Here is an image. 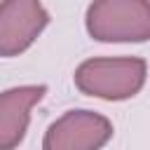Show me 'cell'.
<instances>
[{
    "mask_svg": "<svg viewBox=\"0 0 150 150\" xmlns=\"http://www.w3.org/2000/svg\"><path fill=\"white\" fill-rule=\"evenodd\" d=\"M145 61L138 56H103L87 59L77 66L73 80L75 87L96 98L105 101H124L136 96L145 84Z\"/></svg>",
    "mask_w": 150,
    "mask_h": 150,
    "instance_id": "obj_1",
    "label": "cell"
},
{
    "mask_svg": "<svg viewBox=\"0 0 150 150\" xmlns=\"http://www.w3.org/2000/svg\"><path fill=\"white\" fill-rule=\"evenodd\" d=\"M87 30L98 42H145L150 38L148 0H94Z\"/></svg>",
    "mask_w": 150,
    "mask_h": 150,
    "instance_id": "obj_2",
    "label": "cell"
},
{
    "mask_svg": "<svg viewBox=\"0 0 150 150\" xmlns=\"http://www.w3.org/2000/svg\"><path fill=\"white\" fill-rule=\"evenodd\" d=\"M112 136L108 117L94 110H68L45 134V150H96Z\"/></svg>",
    "mask_w": 150,
    "mask_h": 150,
    "instance_id": "obj_3",
    "label": "cell"
},
{
    "mask_svg": "<svg viewBox=\"0 0 150 150\" xmlns=\"http://www.w3.org/2000/svg\"><path fill=\"white\" fill-rule=\"evenodd\" d=\"M49 23V14L40 0H2L0 2V56H19Z\"/></svg>",
    "mask_w": 150,
    "mask_h": 150,
    "instance_id": "obj_4",
    "label": "cell"
},
{
    "mask_svg": "<svg viewBox=\"0 0 150 150\" xmlns=\"http://www.w3.org/2000/svg\"><path fill=\"white\" fill-rule=\"evenodd\" d=\"M45 91V84H23L0 94V150H12L23 141L30 110Z\"/></svg>",
    "mask_w": 150,
    "mask_h": 150,
    "instance_id": "obj_5",
    "label": "cell"
}]
</instances>
